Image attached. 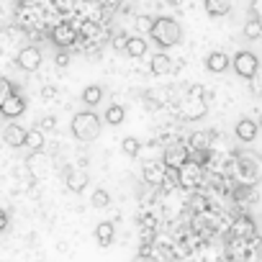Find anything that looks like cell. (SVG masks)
<instances>
[{"mask_svg": "<svg viewBox=\"0 0 262 262\" xmlns=\"http://www.w3.org/2000/svg\"><path fill=\"white\" fill-rule=\"evenodd\" d=\"M39 128H41V131H54V128H57V116H44V118L39 121Z\"/></svg>", "mask_w": 262, "mask_h": 262, "instance_id": "31", "label": "cell"}, {"mask_svg": "<svg viewBox=\"0 0 262 262\" xmlns=\"http://www.w3.org/2000/svg\"><path fill=\"white\" fill-rule=\"evenodd\" d=\"M162 162L167 167H175V170H183L188 162H190V147L185 144H170L162 155Z\"/></svg>", "mask_w": 262, "mask_h": 262, "instance_id": "5", "label": "cell"}, {"mask_svg": "<svg viewBox=\"0 0 262 262\" xmlns=\"http://www.w3.org/2000/svg\"><path fill=\"white\" fill-rule=\"evenodd\" d=\"M16 64H18V70H24V72H36V70L41 67V52H39L36 47H24V49L16 54Z\"/></svg>", "mask_w": 262, "mask_h": 262, "instance_id": "6", "label": "cell"}, {"mask_svg": "<svg viewBox=\"0 0 262 262\" xmlns=\"http://www.w3.org/2000/svg\"><path fill=\"white\" fill-rule=\"evenodd\" d=\"M149 67H152L155 75H167V72L172 70V59H170V54H165V49H162V52H157V54L152 57Z\"/></svg>", "mask_w": 262, "mask_h": 262, "instance_id": "17", "label": "cell"}, {"mask_svg": "<svg viewBox=\"0 0 262 262\" xmlns=\"http://www.w3.org/2000/svg\"><path fill=\"white\" fill-rule=\"evenodd\" d=\"M16 90H18V88H16V85H13L11 80L0 77V105H3V103H6V100H8V98H11L13 93H16Z\"/></svg>", "mask_w": 262, "mask_h": 262, "instance_id": "28", "label": "cell"}, {"mask_svg": "<svg viewBox=\"0 0 262 262\" xmlns=\"http://www.w3.org/2000/svg\"><path fill=\"white\" fill-rule=\"evenodd\" d=\"M123 118H126V111L121 103H111L103 113V123H108V126H118V123H123Z\"/></svg>", "mask_w": 262, "mask_h": 262, "instance_id": "18", "label": "cell"}, {"mask_svg": "<svg viewBox=\"0 0 262 262\" xmlns=\"http://www.w3.org/2000/svg\"><path fill=\"white\" fill-rule=\"evenodd\" d=\"M100 100H103V88H100V85L93 82V85H85V88H82V103H85L88 108H95Z\"/></svg>", "mask_w": 262, "mask_h": 262, "instance_id": "19", "label": "cell"}, {"mask_svg": "<svg viewBox=\"0 0 262 262\" xmlns=\"http://www.w3.org/2000/svg\"><path fill=\"white\" fill-rule=\"evenodd\" d=\"M126 54L128 57H144L147 54V41L142 36H131L126 44Z\"/></svg>", "mask_w": 262, "mask_h": 262, "instance_id": "24", "label": "cell"}, {"mask_svg": "<svg viewBox=\"0 0 262 262\" xmlns=\"http://www.w3.org/2000/svg\"><path fill=\"white\" fill-rule=\"evenodd\" d=\"M54 62H57V67H67V64H70V57H67V54H64V52H59V54H57V59H54Z\"/></svg>", "mask_w": 262, "mask_h": 262, "instance_id": "33", "label": "cell"}, {"mask_svg": "<svg viewBox=\"0 0 262 262\" xmlns=\"http://www.w3.org/2000/svg\"><path fill=\"white\" fill-rule=\"evenodd\" d=\"M128 39H131V36H126V34H118V36H113V47H116V49H126Z\"/></svg>", "mask_w": 262, "mask_h": 262, "instance_id": "32", "label": "cell"}, {"mask_svg": "<svg viewBox=\"0 0 262 262\" xmlns=\"http://www.w3.org/2000/svg\"><path fill=\"white\" fill-rule=\"evenodd\" d=\"M41 95H44V98H52V95H57V88H52V85H49V88H44V90H41Z\"/></svg>", "mask_w": 262, "mask_h": 262, "instance_id": "35", "label": "cell"}, {"mask_svg": "<svg viewBox=\"0 0 262 262\" xmlns=\"http://www.w3.org/2000/svg\"><path fill=\"white\" fill-rule=\"evenodd\" d=\"M113 239H116V226H113V221H100V224L95 226V242H98L100 247H111Z\"/></svg>", "mask_w": 262, "mask_h": 262, "instance_id": "15", "label": "cell"}, {"mask_svg": "<svg viewBox=\"0 0 262 262\" xmlns=\"http://www.w3.org/2000/svg\"><path fill=\"white\" fill-rule=\"evenodd\" d=\"M211 137H213V134H206V131H193V134L188 137V147H190V149H208Z\"/></svg>", "mask_w": 262, "mask_h": 262, "instance_id": "22", "label": "cell"}, {"mask_svg": "<svg viewBox=\"0 0 262 262\" xmlns=\"http://www.w3.org/2000/svg\"><path fill=\"white\" fill-rule=\"evenodd\" d=\"M100 116H95L93 111H80L72 116V137L80 142H93L100 137Z\"/></svg>", "mask_w": 262, "mask_h": 262, "instance_id": "2", "label": "cell"}, {"mask_svg": "<svg viewBox=\"0 0 262 262\" xmlns=\"http://www.w3.org/2000/svg\"><path fill=\"white\" fill-rule=\"evenodd\" d=\"M44 144H47V139H44V131L36 126V128H29V134H26V144L24 147H29L31 152H41L44 149Z\"/></svg>", "mask_w": 262, "mask_h": 262, "instance_id": "20", "label": "cell"}, {"mask_svg": "<svg viewBox=\"0 0 262 262\" xmlns=\"http://www.w3.org/2000/svg\"><path fill=\"white\" fill-rule=\"evenodd\" d=\"M203 8L211 18H221L231 11V0H203Z\"/></svg>", "mask_w": 262, "mask_h": 262, "instance_id": "16", "label": "cell"}, {"mask_svg": "<svg viewBox=\"0 0 262 262\" xmlns=\"http://www.w3.org/2000/svg\"><path fill=\"white\" fill-rule=\"evenodd\" d=\"M88 183H90V178H88V172H85V170H80V167L70 170V172H67V178H64V185H67V190H70V193H82V190L88 188Z\"/></svg>", "mask_w": 262, "mask_h": 262, "instance_id": "11", "label": "cell"}, {"mask_svg": "<svg viewBox=\"0 0 262 262\" xmlns=\"http://www.w3.org/2000/svg\"><path fill=\"white\" fill-rule=\"evenodd\" d=\"M26 134H29V131H26L24 126H18V123H8L6 131H3V142H6L8 147L18 149V147L26 144Z\"/></svg>", "mask_w": 262, "mask_h": 262, "instance_id": "9", "label": "cell"}, {"mask_svg": "<svg viewBox=\"0 0 262 262\" xmlns=\"http://www.w3.org/2000/svg\"><path fill=\"white\" fill-rule=\"evenodd\" d=\"M142 178L147 185H165V162H147L142 167Z\"/></svg>", "mask_w": 262, "mask_h": 262, "instance_id": "10", "label": "cell"}, {"mask_svg": "<svg viewBox=\"0 0 262 262\" xmlns=\"http://www.w3.org/2000/svg\"><path fill=\"white\" fill-rule=\"evenodd\" d=\"M206 111H208V105H206V100H203V88H201V85H193V88L188 90L185 103H183V118L198 121V118L206 116Z\"/></svg>", "mask_w": 262, "mask_h": 262, "instance_id": "3", "label": "cell"}, {"mask_svg": "<svg viewBox=\"0 0 262 262\" xmlns=\"http://www.w3.org/2000/svg\"><path fill=\"white\" fill-rule=\"evenodd\" d=\"M229 67H231V59H229V54H224V52H211V54L206 57V70L213 72V75H221V72H226Z\"/></svg>", "mask_w": 262, "mask_h": 262, "instance_id": "12", "label": "cell"}, {"mask_svg": "<svg viewBox=\"0 0 262 262\" xmlns=\"http://www.w3.org/2000/svg\"><path fill=\"white\" fill-rule=\"evenodd\" d=\"M231 67H234V72H236L239 77L252 80V77L257 75V70H259V59H257V54L242 49V52H236V54L231 57Z\"/></svg>", "mask_w": 262, "mask_h": 262, "instance_id": "4", "label": "cell"}, {"mask_svg": "<svg viewBox=\"0 0 262 262\" xmlns=\"http://www.w3.org/2000/svg\"><path fill=\"white\" fill-rule=\"evenodd\" d=\"M82 34H85V36H90V34H95V26H93V24H85V29H82Z\"/></svg>", "mask_w": 262, "mask_h": 262, "instance_id": "36", "label": "cell"}, {"mask_svg": "<svg viewBox=\"0 0 262 262\" xmlns=\"http://www.w3.org/2000/svg\"><path fill=\"white\" fill-rule=\"evenodd\" d=\"M165 185H170V188H178V185H183L180 170H175V167H167V165H165Z\"/></svg>", "mask_w": 262, "mask_h": 262, "instance_id": "29", "label": "cell"}, {"mask_svg": "<svg viewBox=\"0 0 262 262\" xmlns=\"http://www.w3.org/2000/svg\"><path fill=\"white\" fill-rule=\"evenodd\" d=\"M180 178H183V185H193V183L201 178V165L190 160V162L180 170Z\"/></svg>", "mask_w": 262, "mask_h": 262, "instance_id": "23", "label": "cell"}, {"mask_svg": "<svg viewBox=\"0 0 262 262\" xmlns=\"http://www.w3.org/2000/svg\"><path fill=\"white\" fill-rule=\"evenodd\" d=\"M49 162H47V157L41 155V152H34L31 157H29V170L34 172V175H44V167H47Z\"/></svg>", "mask_w": 262, "mask_h": 262, "instance_id": "25", "label": "cell"}, {"mask_svg": "<svg viewBox=\"0 0 262 262\" xmlns=\"http://www.w3.org/2000/svg\"><path fill=\"white\" fill-rule=\"evenodd\" d=\"M234 134H236V139H239V142L249 144V142H254V139H257V123H254L252 118H242V121L236 123V128H234Z\"/></svg>", "mask_w": 262, "mask_h": 262, "instance_id": "14", "label": "cell"}, {"mask_svg": "<svg viewBox=\"0 0 262 262\" xmlns=\"http://www.w3.org/2000/svg\"><path fill=\"white\" fill-rule=\"evenodd\" d=\"M90 203H93L95 208H108V206H111V193H108L105 188H98V190L93 193Z\"/></svg>", "mask_w": 262, "mask_h": 262, "instance_id": "27", "label": "cell"}, {"mask_svg": "<svg viewBox=\"0 0 262 262\" xmlns=\"http://www.w3.org/2000/svg\"><path fill=\"white\" fill-rule=\"evenodd\" d=\"M244 36H247V39H259V36H262V21H259V18L244 21Z\"/></svg>", "mask_w": 262, "mask_h": 262, "instance_id": "26", "label": "cell"}, {"mask_svg": "<svg viewBox=\"0 0 262 262\" xmlns=\"http://www.w3.org/2000/svg\"><path fill=\"white\" fill-rule=\"evenodd\" d=\"M254 221L249 219V216H236V221L231 224V234L236 236V239H252L254 236Z\"/></svg>", "mask_w": 262, "mask_h": 262, "instance_id": "13", "label": "cell"}, {"mask_svg": "<svg viewBox=\"0 0 262 262\" xmlns=\"http://www.w3.org/2000/svg\"><path fill=\"white\" fill-rule=\"evenodd\" d=\"M6 229H8V213L0 208V231H6Z\"/></svg>", "mask_w": 262, "mask_h": 262, "instance_id": "34", "label": "cell"}, {"mask_svg": "<svg viewBox=\"0 0 262 262\" xmlns=\"http://www.w3.org/2000/svg\"><path fill=\"white\" fill-rule=\"evenodd\" d=\"M52 41L59 47V49H70L75 41H77V29L70 26V24H57L52 29Z\"/></svg>", "mask_w": 262, "mask_h": 262, "instance_id": "7", "label": "cell"}, {"mask_svg": "<svg viewBox=\"0 0 262 262\" xmlns=\"http://www.w3.org/2000/svg\"><path fill=\"white\" fill-rule=\"evenodd\" d=\"M26 111V100H24V95H21V90H16L3 105H0V113H3L6 118H18L21 113Z\"/></svg>", "mask_w": 262, "mask_h": 262, "instance_id": "8", "label": "cell"}, {"mask_svg": "<svg viewBox=\"0 0 262 262\" xmlns=\"http://www.w3.org/2000/svg\"><path fill=\"white\" fill-rule=\"evenodd\" d=\"M254 170H257V165H252L249 160L244 162V160H239V172H242V178L244 180H252L254 178Z\"/></svg>", "mask_w": 262, "mask_h": 262, "instance_id": "30", "label": "cell"}, {"mask_svg": "<svg viewBox=\"0 0 262 262\" xmlns=\"http://www.w3.org/2000/svg\"><path fill=\"white\" fill-rule=\"evenodd\" d=\"M149 36H152V41H157L160 49H170V47L180 44V39H183V26H180L175 18L162 16V18H155V21H152Z\"/></svg>", "mask_w": 262, "mask_h": 262, "instance_id": "1", "label": "cell"}, {"mask_svg": "<svg viewBox=\"0 0 262 262\" xmlns=\"http://www.w3.org/2000/svg\"><path fill=\"white\" fill-rule=\"evenodd\" d=\"M121 152L126 157H139L142 155V142L137 137H123L121 139Z\"/></svg>", "mask_w": 262, "mask_h": 262, "instance_id": "21", "label": "cell"}]
</instances>
